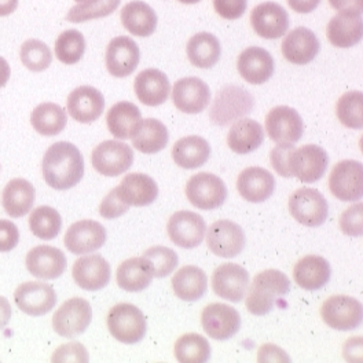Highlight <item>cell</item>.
<instances>
[{
	"instance_id": "e0dca14e",
	"label": "cell",
	"mask_w": 363,
	"mask_h": 363,
	"mask_svg": "<svg viewBox=\"0 0 363 363\" xmlns=\"http://www.w3.org/2000/svg\"><path fill=\"white\" fill-rule=\"evenodd\" d=\"M250 286V272L235 263L220 264L212 274V289L215 295L231 303L241 301Z\"/></svg>"
},
{
	"instance_id": "7dc6e473",
	"label": "cell",
	"mask_w": 363,
	"mask_h": 363,
	"mask_svg": "<svg viewBox=\"0 0 363 363\" xmlns=\"http://www.w3.org/2000/svg\"><path fill=\"white\" fill-rule=\"evenodd\" d=\"M20 57L23 67L32 72H43L51 65L52 61V54L48 45L38 39L26 40L21 45Z\"/></svg>"
},
{
	"instance_id": "83f0119b",
	"label": "cell",
	"mask_w": 363,
	"mask_h": 363,
	"mask_svg": "<svg viewBox=\"0 0 363 363\" xmlns=\"http://www.w3.org/2000/svg\"><path fill=\"white\" fill-rule=\"evenodd\" d=\"M118 197L130 206H147L159 197V186L146 174H128L116 187Z\"/></svg>"
},
{
	"instance_id": "6da1fadb",
	"label": "cell",
	"mask_w": 363,
	"mask_h": 363,
	"mask_svg": "<svg viewBox=\"0 0 363 363\" xmlns=\"http://www.w3.org/2000/svg\"><path fill=\"white\" fill-rule=\"evenodd\" d=\"M42 171L45 183L55 190H68L84 175V160L70 142H57L45 152Z\"/></svg>"
},
{
	"instance_id": "b9f144b4",
	"label": "cell",
	"mask_w": 363,
	"mask_h": 363,
	"mask_svg": "<svg viewBox=\"0 0 363 363\" xmlns=\"http://www.w3.org/2000/svg\"><path fill=\"white\" fill-rule=\"evenodd\" d=\"M29 227L35 237L50 241L60 234L62 227V219L57 209L42 205L32 211L29 216Z\"/></svg>"
},
{
	"instance_id": "4316f807",
	"label": "cell",
	"mask_w": 363,
	"mask_h": 363,
	"mask_svg": "<svg viewBox=\"0 0 363 363\" xmlns=\"http://www.w3.org/2000/svg\"><path fill=\"white\" fill-rule=\"evenodd\" d=\"M237 190L248 203L259 204L267 201L275 190V179L266 168L250 167L237 179Z\"/></svg>"
},
{
	"instance_id": "836d02e7",
	"label": "cell",
	"mask_w": 363,
	"mask_h": 363,
	"mask_svg": "<svg viewBox=\"0 0 363 363\" xmlns=\"http://www.w3.org/2000/svg\"><path fill=\"white\" fill-rule=\"evenodd\" d=\"M35 187L30 182L21 178L9 182L1 193V205L11 218H23L30 212L35 204Z\"/></svg>"
},
{
	"instance_id": "91938a15",
	"label": "cell",
	"mask_w": 363,
	"mask_h": 363,
	"mask_svg": "<svg viewBox=\"0 0 363 363\" xmlns=\"http://www.w3.org/2000/svg\"><path fill=\"white\" fill-rule=\"evenodd\" d=\"M320 0H288L289 7L300 14H308L319 6Z\"/></svg>"
},
{
	"instance_id": "c3c4849f",
	"label": "cell",
	"mask_w": 363,
	"mask_h": 363,
	"mask_svg": "<svg viewBox=\"0 0 363 363\" xmlns=\"http://www.w3.org/2000/svg\"><path fill=\"white\" fill-rule=\"evenodd\" d=\"M150 266L153 277L164 278L178 267V253L167 247H152L142 256Z\"/></svg>"
},
{
	"instance_id": "603a6c76",
	"label": "cell",
	"mask_w": 363,
	"mask_h": 363,
	"mask_svg": "<svg viewBox=\"0 0 363 363\" xmlns=\"http://www.w3.org/2000/svg\"><path fill=\"white\" fill-rule=\"evenodd\" d=\"M67 106L73 120L82 124H90L104 113L105 98L101 91L91 86H82L69 94Z\"/></svg>"
},
{
	"instance_id": "681fc988",
	"label": "cell",
	"mask_w": 363,
	"mask_h": 363,
	"mask_svg": "<svg viewBox=\"0 0 363 363\" xmlns=\"http://www.w3.org/2000/svg\"><path fill=\"white\" fill-rule=\"evenodd\" d=\"M90 359L87 348L82 342H68L58 347L51 358L52 363H87Z\"/></svg>"
},
{
	"instance_id": "44dd1931",
	"label": "cell",
	"mask_w": 363,
	"mask_h": 363,
	"mask_svg": "<svg viewBox=\"0 0 363 363\" xmlns=\"http://www.w3.org/2000/svg\"><path fill=\"white\" fill-rule=\"evenodd\" d=\"M106 228L95 220H79L69 227L64 242L70 253L86 255L101 250L106 242Z\"/></svg>"
},
{
	"instance_id": "cb8c5ba5",
	"label": "cell",
	"mask_w": 363,
	"mask_h": 363,
	"mask_svg": "<svg viewBox=\"0 0 363 363\" xmlns=\"http://www.w3.org/2000/svg\"><path fill=\"white\" fill-rule=\"evenodd\" d=\"M139 47L131 38L117 36L106 48V68L114 77H127L138 68Z\"/></svg>"
},
{
	"instance_id": "277c9868",
	"label": "cell",
	"mask_w": 363,
	"mask_h": 363,
	"mask_svg": "<svg viewBox=\"0 0 363 363\" xmlns=\"http://www.w3.org/2000/svg\"><path fill=\"white\" fill-rule=\"evenodd\" d=\"M108 329L114 339L124 344H136L143 340L147 323L143 313L130 303H120L108 314Z\"/></svg>"
},
{
	"instance_id": "9f6ffc18",
	"label": "cell",
	"mask_w": 363,
	"mask_h": 363,
	"mask_svg": "<svg viewBox=\"0 0 363 363\" xmlns=\"http://www.w3.org/2000/svg\"><path fill=\"white\" fill-rule=\"evenodd\" d=\"M257 361L262 363L278 362L288 363L291 362L289 355L279 348L275 344H263L259 348V354H257Z\"/></svg>"
},
{
	"instance_id": "2e32d148",
	"label": "cell",
	"mask_w": 363,
	"mask_h": 363,
	"mask_svg": "<svg viewBox=\"0 0 363 363\" xmlns=\"http://www.w3.org/2000/svg\"><path fill=\"white\" fill-rule=\"evenodd\" d=\"M253 30L263 39H279L289 29L288 11L278 3L264 1L256 6L250 13Z\"/></svg>"
},
{
	"instance_id": "4fadbf2b",
	"label": "cell",
	"mask_w": 363,
	"mask_h": 363,
	"mask_svg": "<svg viewBox=\"0 0 363 363\" xmlns=\"http://www.w3.org/2000/svg\"><path fill=\"white\" fill-rule=\"evenodd\" d=\"M205 333L213 340L225 341L235 336L241 328L240 313L223 303L206 306L201 314Z\"/></svg>"
},
{
	"instance_id": "d6986e66",
	"label": "cell",
	"mask_w": 363,
	"mask_h": 363,
	"mask_svg": "<svg viewBox=\"0 0 363 363\" xmlns=\"http://www.w3.org/2000/svg\"><path fill=\"white\" fill-rule=\"evenodd\" d=\"M72 275L82 289L95 292L108 286L112 270L109 262L104 256L94 253L77 259L73 264Z\"/></svg>"
},
{
	"instance_id": "6f0895ef",
	"label": "cell",
	"mask_w": 363,
	"mask_h": 363,
	"mask_svg": "<svg viewBox=\"0 0 363 363\" xmlns=\"http://www.w3.org/2000/svg\"><path fill=\"white\" fill-rule=\"evenodd\" d=\"M362 352V337H352L344 345V358L348 362H362V358L358 357Z\"/></svg>"
},
{
	"instance_id": "680465c9",
	"label": "cell",
	"mask_w": 363,
	"mask_h": 363,
	"mask_svg": "<svg viewBox=\"0 0 363 363\" xmlns=\"http://www.w3.org/2000/svg\"><path fill=\"white\" fill-rule=\"evenodd\" d=\"M330 6L339 13L361 14L363 10V0H329Z\"/></svg>"
},
{
	"instance_id": "8992f818",
	"label": "cell",
	"mask_w": 363,
	"mask_h": 363,
	"mask_svg": "<svg viewBox=\"0 0 363 363\" xmlns=\"http://www.w3.org/2000/svg\"><path fill=\"white\" fill-rule=\"evenodd\" d=\"M186 197L199 209L212 211L226 203L227 187L219 177L200 172L193 175L186 183Z\"/></svg>"
},
{
	"instance_id": "ab89813d",
	"label": "cell",
	"mask_w": 363,
	"mask_h": 363,
	"mask_svg": "<svg viewBox=\"0 0 363 363\" xmlns=\"http://www.w3.org/2000/svg\"><path fill=\"white\" fill-rule=\"evenodd\" d=\"M140 120L142 114L138 106L127 101L116 104L106 114V124L109 133L121 140L133 136Z\"/></svg>"
},
{
	"instance_id": "8fae6325",
	"label": "cell",
	"mask_w": 363,
	"mask_h": 363,
	"mask_svg": "<svg viewBox=\"0 0 363 363\" xmlns=\"http://www.w3.org/2000/svg\"><path fill=\"white\" fill-rule=\"evenodd\" d=\"M329 189L340 201H358L363 194V167L355 160L337 162L329 175Z\"/></svg>"
},
{
	"instance_id": "d6a6232c",
	"label": "cell",
	"mask_w": 363,
	"mask_h": 363,
	"mask_svg": "<svg viewBox=\"0 0 363 363\" xmlns=\"http://www.w3.org/2000/svg\"><path fill=\"white\" fill-rule=\"evenodd\" d=\"M121 23L131 35L147 38L155 33L159 18L153 7H150L147 3L134 0L123 7Z\"/></svg>"
},
{
	"instance_id": "be15d7a7",
	"label": "cell",
	"mask_w": 363,
	"mask_h": 363,
	"mask_svg": "<svg viewBox=\"0 0 363 363\" xmlns=\"http://www.w3.org/2000/svg\"><path fill=\"white\" fill-rule=\"evenodd\" d=\"M11 76V69L4 58L0 57V89L4 87Z\"/></svg>"
},
{
	"instance_id": "11a10c76",
	"label": "cell",
	"mask_w": 363,
	"mask_h": 363,
	"mask_svg": "<svg viewBox=\"0 0 363 363\" xmlns=\"http://www.w3.org/2000/svg\"><path fill=\"white\" fill-rule=\"evenodd\" d=\"M20 241V231L11 220H0V252L14 250Z\"/></svg>"
},
{
	"instance_id": "ee69618b",
	"label": "cell",
	"mask_w": 363,
	"mask_h": 363,
	"mask_svg": "<svg viewBox=\"0 0 363 363\" xmlns=\"http://www.w3.org/2000/svg\"><path fill=\"white\" fill-rule=\"evenodd\" d=\"M121 0H83L72 7L67 16L70 23H87L91 20L104 18L113 14Z\"/></svg>"
},
{
	"instance_id": "03108f58",
	"label": "cell",
	"mask_w": 363,
	"mask_h": 363,
	"mask_svg": "<svg viewBox=\"0 0 363 363\" xmlns=\"http://www.w3.org/2000/svg\"><path fill=\"white\" fill-rule=\"evenodd\" d=\"M76 1H79V3H80V1H83V0H76Z\"/></svg>"
},
{
	"instance_id": "9a60e30c",
	"label": "cell",
	"mask_w": 363,
	"mask_h": 363,
	"mask_svg": "<svg viewBox=\"0 0 363 363\" xmlns=\"http://www.w3.org/2000/svg\"><path fill=\"white\" fill-rule=\"evenodd\" d=\"M266 131L277 145H295L304 134V123L294 108L275 106L266 116Z\"/></svg>"
},
{
	"instance_id": "f5cc1de1",
	"label": "cell",
	"mask_w": 363,
	"mask_h": 363,
	"mask_svg": "<svg viewBox=\"0 0 363 363\" xmlns=\"http://www.w3.org/2000/svg\"><path fill=\"white\" fill-rule=\"evenodd\" d=\"M248 0H213L215 11L225 20H238L247 11Z\"/></svg>"
},
{
	"instance_id": "7a4b0ae2",
	"label": "cell",
	"mask_w": 363,
	"mask_h": 363,
	"mask_svg": "<svg viewBox=\"0 0 363 363\" xmlns=\"http://www.w3.org/2000/svg\"><path fill=\"white\" fill-rule=\"evenodd\" d=\"M289 289L291 281L284 272L274 269L264 270L259 272L248 286L245 306L253 315H267L277 300L288 295Z\"/></svg>"
},
{
	"instance_id": "bcb514c9",
	"label": "cell",
	"mask_w": 363,
	"mask_h": 363,
	"mask_svg": "<svg viewBox=\"0 0 363 363\" xmlns=\"http://www.w3.org/2000/svg\"><path fill=\"white\" fill-rule=\"evenodd\" d=\"M86 51V39L76 29H69L61 33L55 42V55L65 65L77 64Z\"/></svg>"
},
{
	"instance_id": "5bb4252c",
	"label": "cell",
	"mask_w": 363,
	"mask_h": 363,
	"mask_svg": "<svg viewBox=\"0 0 363 363\" xmlns=\"http://www.w3.org/2000/svg\"><path fill=\"white\" fill-rule=\"evenodd\" d=\"M328 153L318 145H304L295 149L289 157L292 177L303 183L318 182L328 169Z\"/></svg>"
},
{
	"instance_id": "7bdbcfd3",
	"label": "cell",
	"mask_w": 363,
	"mask_h": 363,
	"mask_svg": "<svg viewBox=\"0 0 363 363\" xmlns=\"http://www.w3.org/2000/svg\"><path fill=\"white\" fill-rule=\"evenodd\" d=\"M174 354L181 363H205L211 358V345L204 336L187 333L175 342Z\"/></svg>"
},
{
	"instance_id": "60d3db41",
	"label": "cell",
	"mask_w": 363,
	"mask_h": 363,
	"mask_svg": "<svg viewBox=\"0 0 363 363\" xmlns=\"http://www.w3.org/2000/svg\"><path fill=\"white\" fill-rule=\"evenodd\" d=\"M67 123V112L52 102L40 104L30 114V124L40 135H58L65 130Z\"/></svg>"
},
{
	"instance_id": "ffe728a7",
	"label": "cell",
	"mask_w": 363,
	"mask_h": 363,
	"mask_svg": "<svg viewBox=\"0 0 363 363\" xmlns=\"http://www.w3.org/2000/svg\"><path fill=\"white\" fill-rule=\"evenodd\" d=\"M172 101L182 113H201L211 102V90L199 77H183L172 87Z\"/></svg>"
},
{
	"instance_id": "e7e4bbea",
	"label": "cell",
	"mask_w": 363,
	"mask_h": 363,
	"mask_svg": "<svg viewBox=\"0 0 363 363\" xmlns=\"http://www.w3.org/2000/svg\"><path fill=\"white\" fill-rule=\"evenodd\" d=\"M179 1L183 3V4H196V3H199L201 0H179Z\"/></svg>"
},
{
	"instance_id": "f6af8a7d",
	"label": "cell",
	"mask_w": 363,
	"mask_h": 363,
	"mask_svg": "<svg viewBox=\"0 0 363 363\" xmlns=\"http://www.w3.org/2000/svg\"><path fill=\"white\" fill-rule=\"evenodd\" d=\"M336 114L344 127L352 128V130H362V91H350L341 95L336 106Z\"/></svg>"
},
{
	"instance_id": "74e56055",
	"label": "cell",
	"mask_w": 363,
	"mask_h": 363,
	"mask_svg": "<svg viewBox=\"0 0 363 363\" xmlns=\"http://www.w3.org/2000/svg\"><path fill=\"white\" fill-rule=\"evenodd\" d=\"M211 156V146L203 136L190 135L179 139L172 149V159L184 169L203 167Z\"/></svg>"
},
{
	"instance_id": "52a82bcc",
	"label": "cell",
	"mask_w": 363,
	"mask_h": 363,
	"mask_svg": "<svg viewBox=\"0 0 363 363\" xmlns=\"http://www.w3.org/2000/svg\"><path fill=\"white\" fill-rule=\"evenodd\" d=\"M92 320L90 303L82 297L65 301L52 317V328L61 337L74 339L83 335Z\"/></svg>"
},
{
	"instance_id": "e575fe53",
	"label": "cell",
	"mask_w": 363,
	"mask_h": 363,
	"mask_svg": "<svg viewBox=\"0 0 363 363\" xmlns=\"http://www.w3.org/2000/svg\"><path fill=\"white\" fill-rule=\"evenodd\" d=\"M133 145L138 152L155 155L161 152L169 139L167 127L157 118L140 120L131 136Z\"/></svg>"
},
{
	"instance_id": "4dcf8cb0",
	"label": "cell",
	"mask_w": 363,
	"mask_h": 363,
	"mask_svg": "<svg viewBox=\"0 0 363 363\" xmlns=\"http://www.w3.org/2000/svg\"><path fill=\"white\" fill-rule=\"evenodd\" d=\"M328 40L339 48H348L362 40L363 23L361 14L339 13L326 26Z\"/></svg>"
},
{
	"instance_id": "ba28073f",
	"label": "cell",
	"mask_w": 363,
	"mask_h": 363,
	"mask_svg": "<svg viewBox=\"0 0 363 363\" xmlns=\"http://www.w3.org/2000/svg\"><path fill=\"white\" fill-rule=\"evenodd\" d=\"M92 167L104 177H120L127 172L134 162L133 149L118 140H105L92 152Z\"/></svg>"
},
{
	"instance_id": "f35d334b",
	"label": "cell",
	"mask_w": 363,
	"mask_h": 363,
	"mask_svg": "<svg viewBox=\"0 0 363 363\" xmlns=\"http://www.w3.org/2000/svg\"><path fill=\"white\" fill-rule=\"evenodd\" d=\"M206 288V274L200 267L184 266L172 277V289L183 301L200 300L205 295Z\"/></svg>"
},
{
	"instance_id": "f1b7e54d",
	"label": "cell",
	"mask_w": 363,
	"mask_h": 363,
	"mask_svg": "<svg viewBox=\"0 0 363 363\" xmlns=\"http://www.w3.org/2000/svg\"><path fill=\"white\" fill-rule=\"evenodd\" d=\"M134 90L143 105L155 108L169 98L171 84L164 72L159 69H145L136 76Z\"/></svg>"
},
{
	"instance_id": "d590c367",
	"label": "cell",
	"mask_w": 363,
	"mask_h": 363,
	"mask_svg": "<svg viewBox=\"0 0 363 363\" xmlns=\"http://www.w3.org/2000/svg\"><path fill=\"white\" fill-rule=\"evenodd\" d=\"M186 54L193 67L209 69L219 62L222 47L215 35L201 32L190 38L186 45Z\"/></svg>"
},
{
	"instance_id": "7c38bea8",
	"label": "cell",
	"mask_w": 363,
	"mask_h": 363,
	"mask_svg": "<svg viewBox=\"0 0 363 363\" xmlns=\"http://www.w3.org/2000/svg\"><path fill=\"white\" fill-rule=\"evenodd\" d=\"M169 240L183 250H194L204 241L206 223L201 215L191 211L175 212L168 220Z\"/></svg>"
},
{
	"instance_id": "d4e9b609",
	"label": "cell",
	"mask_w": 363,
	"mask_h": 363,
	"mask_svg": "<svg viewBox=\"0 0 363 363\" xmlns=\"http://www.w3.org/2000/svg\"><path fill=\"white\" fill-rule=\"evenodd\" d=\"M320 43L317 35L306 28L298 26L289 32L282 42V55L295 65H307L315 60Z\"/></svg>"
},
{
	"instance_id": "f907efd6",
	"label": "cell",
	"mask_w": 363,
	"mask_h": 363,
	"mask_svg": "<svg viewBox=\"0 0 363 363\" xmlns=\"http://www.w3.org/2000/svg\"><path fill=\"white\" fill-rule=\"evenodd\" d=\"M363 205H352L344 211L340 216L341 231L350 237H361L363 234Z\"/></svg>"
},
{
	"instance_id": "484cf974",
	"label": "cell",
	"mask_w": 363,
	"mask_h": 363,
	"mask_svg": "<svg viewBox=\"0 0 363 363\" xmlns=\"http://www.w3.org/2000/svg\"><path fill=\"white\" fill-rule=\"evenodd\" d=\"M237 68L245 82L253 86H259L272 79L274 60L267 50L262 47H248L240 54Z\"/></svg>"
},
{
	"instance_id": "5b68a950",
	"label": "cell",
	"mask_w": 363,
	"mask_h": 363,
	"mask_svg": "<svg viewBox=\"0 0 363 363\" xmlns=\"http://www.w3.org/2000/svg\"><path fill=\"white\" fill-rule=\"evenodd\" d=\"M289 212L300 225L319 227L328 219L329 205L317 189L301 187L289 197Z\"/></svg>"
},
{
	"instance_id": "3957f363",
	"label": "cell",
	"mask_w": 363,
	"mask_h": 363,
	"mask_svg": "<svg viewBox=\"0 0 363 363\" xmlns=\"http://www.w3.org/2000/svg\"><path fill=\"white\" fill-rule=\"evenodd\" d=\"M255 98L241 86L230 84L216 94L209 109V118L215 125L226 127L253 111Z\"/></svg>"
},
{
	"instance_id": "003e7915",
	"label": "cell",
	"mask_w": 363,
	"mask_h": 363,
	"mask_svg": "<svg viewBox=\"0 0 363 363\" xmlns=\"http://www.w3.org/2000/svg\"><path fill=\"white\" fill-rule=\"evenodd\" d=\"M0 169H1V165H0Z\"/></svg>"
},
{
	"instance_id": "7402d4cb",
	"label": "cell",
	"mask_w": 363,
	"mask_h": 363,
	"mask_svg": "<svg viewBox=\"0 0 363 363\" xmlns=\"http://www.w3.org/2000/svg\"><path fill=\"white\" fill-rule=\"evenodd\" d=\"M26 269L39 279H57L67 270L65 253L50 245H39L26 255Z\"/></svg>"
},
{
	"instance_id": "6125c7cd",
	"label": "cell",
	"mask_w": 363,
	"mask_h": 363,
	"mask_svg": "<svg viewBox=\"0 0 363 363\" xmlns=\"http://www.w3.org/2000/svg\"><path fill=\"white\" fill-rule=\"evenodd\" d=\"M17 6H18V0H0V17L13 14Z\"/></svg>"
},
{
	"instance_id": "8d00e7d4",
	"label": "cell",
	"mask_w": 363,
	"mask_h": 363,
	"mask_svg": "<svg viewBox=\"0 0 363 363\" xmlns=\"http://www.w3.org/2000/svg\"><path fill=\"white\" fill-rule=\"evenodd\" d=\"M153 272L143 257H131L123 262L116 272L117 285L127 292L145 291L153 281Z\"/></svg>"
},
{
	"instance_id": "9c48e42d",
	"label": "cell",
	"mask_w": 363,
	"mask_h": 363,
	"mask_svg": "<svg viewBox=\"0 0 363 363\" xmlns=\"http://www.w3.org/2000/svg\"><path fill=\"white\" fill-rule=\"evenodd\" d=\"M205 234L209 250L225 259H231L242 253L247 244V237L242 227L227 219L213 222Z\"/></svg>"
},
{
	"instance_id": "ac0fdd59",
	"label": "cell",
	"mask_w": 363,
	"mask_h": 363,
	"mask_svg": "<svg viewBox=\"0 0 363 363\" xmlns=\"http://www.w3.org/2000/svg\"><path fill=\"white\" fill-rule=\"evenodd\" d=\"M17 307L30 317L48 314L57 304V294L51 285L43 282H25L16 289Z\"/></svg>"
},
{
	"instance_id": "f546056e",
	"label": "cell",
	"mask_w": 363,
	"mask_h": 363,
	"mask_svg": "<svg viewBox=\"0 0 363 363\" xmlns=\"http://www.w3.org/2000/svg\"><path fill=\"white\" fill-rule=\"evenodd\" d=\"M330 274V264L325 257L308 255L296 263L294 279L306 291H319L329 282Z\"/></svg>"
},
{
	"instance_id": "db71d44e",
	"label": "cell",
	"mask_w": 363,
	"mask_h": 363,
	"mask_svg": "<svg viewBox=\"0 0 363 363\" xmlns=\"http://www.w3.org/2000/svg\"><path fill=\"white\" fill-rule=\"evenodd\" d=\"M130 209V205L123 203V200L118 197L116 189L112 191H109V194L102 200L101 206H99V213L102 218L105 219H116L123 216L124 213H127Z\"/></svg>"
},
{
	"instance_id": "816d5d0a",
	"label": "cell",
	"mask_w": 363,
	"mask_h": 363,
	"mask_svg": "<svg viewBox=\"0 0 363 363\" xmlns=\"http://www.w3.org/2000/svg\"><path fill=\"white\" fill-rule=\"evenodd\" d=\"M295 145L285 143V145H277L272 150V165L277 171L278 175L284 178H292L291 169H289V157L295 150Z\"/></svg>"
},
{
	"instance_id": "94428289",
	"label": "cell",
	"mask_w": 363,
	"mask_h": 363,
	"mask_svg": "<svg viewBox=\"0 0 363 363\" xmlns=\"http://www.w3.org/2000/svg\"><path fill=\"white\" fill-rule=\"evenodd\" d=\"M11 314H13V311H11V306H10L9 300L6 297L0 296V330H3L7 326V323L11 319Z\"/></svg>"
},
{
	"instance_id": "1f68e13d",
	"label": "cell",
	"mask_w": 363,
	"mask_h": 363,
	"mask_svg": "<svg viewBox=\"0 0 363 363\" xmlns=\"http://www.w3.org/2000/svg\"><path fill=\"white\" fill-rule=\"evenodd\" d=\"M263 140V127L252 118L237 120L227 134V145L237 155H250L262 146Z\"/></svg>"
},
{
	"instance_id": "30bf717a",
	"label": "cell",
	"mask_w": 363,
	"mask_h": 363,
	"mask_svg": "<svg viewBox=\"0 0 363 363\" xmlns=\"http://www.w3.org/2000/svg\"><path fill=\"white\" fill-rule=\"evenodd\" d=\"M362 304L350 296H332L322 304L320 317L336 330H354L362 323Z\"/></svg>"
}]
</instances>
